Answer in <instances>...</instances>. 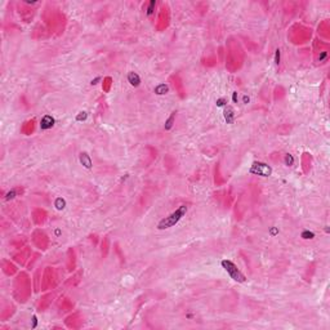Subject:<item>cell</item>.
I'll return each instance as SVG.
<instances>
[{"instance_id":"obj_7","label":"cell","mask_w":330,"mask_h":330,"mask_svg":"<svg viewBox=\"0 0 330 330\" xmlns=\"http://www.w3.org/2000/svg\"><path fill=\"white\" fill-rule=\"evenodd\" d=\"M232 119H234V111H232V108H227L226 110V120H227V123H231Z\"/></svg>"},{"instance_id":"obj_6","label":"cell","mask_w":330,"mask_h":330,"mask_svg":"<svg viewBox=\"0 0 330 330\" xmlns=\"http://www.w3.org/2000/svg\"><path fill=\"white\" fill-rule=\"evenodd\" d=\"M80 160H81V163L82 165H85L86 168H90L92 167V161H90V157L88 156L86 154H81V156H80Z\"/></svg>"},{"instance_id":"obj_4","label":"cell","mask_w":330,"mask_h":330,"mask_svg":"<svg viewBox=\"0 0 330 330\" xmlns=\"http://www.w3.org/2000/svg\"><path fill=\"white\" fill-rule=\"evenodd\" d=\"M53 124H54V119H53L52 116H49V115H45L44 118L41 119L40 127H41V129H49V128L53 127Z\"/></svg>"},{"instance_id":"obj_5","label":"cell","mask_w":330,"mask_h":330,"mask_svg":"<svg viewBox=\"0 0 330 330\" xmlns=\"http://www.w3.org/2000/svg\"><path fill=\"white\" fill-rule=\"evenodd\" d=\"M128 80L129 82L132 84L133 86H138L139 85V82H141V79H139V76L135 74V72H129V75H128Z\"/></svg>"},{"instance_id":"obj_8","label":"cell","mask_w":330,"mask_h":330,"mask_svg":"<svg viewBox=\"0 0 330 330\" xmlns=\"http://www.w3.org/2000/svg\"><path fill=\"white\" fill-rule=\"evenodd\" d=\"M174 118H176V112H173V115H172L170 118L168 119V121H167V125H165V129H170V128H172L173 121H174Z\"/></svg>"},{"instance_id":"obj_9","label":"cell","mask_w":330,"mask_h":330,"mask_svg":"<svg viewBox=\"0 0 330 330\" xmlns=\"http://www.w3.org/2000/svg\"><path fill=\"white\" fill-rule=\"evenodd\" d=\"M167 90H168L167 85L161 84V85H159L157 88H156V93H157V94H164V93H167Z\"/></svg>"},{"instance_id":"obj_3","label":"cell","mask_w":330,"mask_h":330,"mask_svg":"<svg viewBox=\"0 0 330 330\" xmlns=\"http://www.w3.org/2000/svg\"><path fill=\"white\" fill-rule=\"evenodd\" d=\"M250 173L251 174H257V176H262V177H268L272 173V169H271L268 165L264 163H253L250 168Z\"/></svg>"},{"instance_id":"obj_11","label":"cell","mask_w":330,"mask_h":330,"mask_svg":"<svg viewBox=\"0 0 330 330\" xmlns=\"http://www.w3.org/2000/svg\"><path fill=\"white\" fill-rule=\"evenodd\" d=\"M286 164L288 165H292L293 164V157H292V155H286Z\"/></svg>"},{"instance_id":"obj_10","label":"cell","mask_w":330,"mask_h":330,"mask_svg":"<svg viewBox=\"0 0 330 330\" xmlns=\"http://www.w3.org/2000/svg\"><path fill=\"white\" fill-rule=\"evenodd\" d=\"M313 236H315V235L312 234V232H308V231H304L303 234H302V237H303V239H312Z\"/></svg>"},{"instance_id":"obj_1","label":"cell","mask_w":330,"mask_h":330,"mask_svg":"<svg viewBox=\"0 0 330 330\" xmlns=\"http://www.w3.org/2000/svg\"><path fill=\"white\" fill-rule=\"evenodd\" d=\"M186 213H187V206L186 205H181L176 212H173L169 217H165L164 219L160 221L159 225H157V228L159 230H167V228H170V227L176 226L177 223L184 217Z\"/></svg>"},{"instance_id":"obj_2","label":"cell","mask_w":330,"mask_h":330,"mask_svg":"<svg viewBox=\"0 0 330 330\" xmlns=\"http://www.w3.org/2000/svg\"><path fill=\"white\" fill-rule=\"evenodd\" d=\"M222 267L226 270V272L230 275V277L232 280L237 281V283H244V281L246 280L245 276L237 270V267L232 263L231 260H222Z\"/></svg>"}]
</instances>
